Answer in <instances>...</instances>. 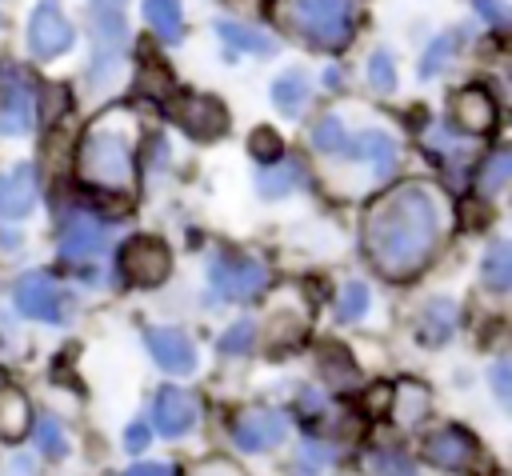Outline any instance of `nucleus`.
Masks as SVG:
<instances>
[{"instance_id":"1","label":"nucleus","mask_w":512,"mask_h":476,"mask_svg":"<svg viewBox=\"0 0 512 476\" xmlns=\"http://www.w3.org/2000/svg\"><path fill=\"white\" fill-rule=\"evenodd\" d=\"M440 244V196L412 180L384 192L364 216V248L368 260L388 276L404 280L420 272Z\"/></svg>"},{"instance_id":"2","label":"nucleus","mask_w":512,"mask_h":476,"mask_svg":"<svg viewBox=\"0 0 512 476\" xmlns=\"http://www.w3.org/2000/svg\"><path fill=\"white\" fill-rule=\"evenodd\" d=\"M136 120L124 108L100 112L76 140V176L96 192H132L136 188Z\"/></svg>"},{"instance_id":"3","label":"nucleus","mask_w":512,"mask_h":476,"mask_svg":"<svg viewBox=\"0 0 512 476\" xmlns=\"http://www.w3.org/2000/svg\"><path fill=\"white\" fill-rule=\"evenodd\" d=\"M292 28L324 52H340L352 40V0H292Z\"/></svg>"},{"instance_id":"4","label":"nucleus","mask_w":512,"mask_h":476,"mask_svg":"<svg viewBox=\"0 0 512 476\" xmlns=\"http://www.w3.org/2000/svg\"><path fill=\"white\" fill-rule=\"evenodd\" d=\"M92 40H96V52H92V88H104L112 80V72L120 68L124 60V48H128V20H124V0H92Z\"/></svg>"},{"instance_id":"5","label":"nucleus","mask_w":512,"mask_h":476,"mask_svg":"<svg viewBox=\"0 0 512 476\" xmlns=\"http://www.w3.org/2000/svg\"><path fill=\"white\" fill-rule=\"evenodd\" d=\"M208 284L220 300H256L268 288V268L244 252H216L208 260Z\"/></svg>"},{"instance_id":"6","label":"nucleus","mask_w":512,"mask_h":476,"mask_svg":"<svg viewBox=\"0 0 512 476\" xmlns=\"http://www.w3.org/2000/svg\"><path fill=\"white\" fill-rule=\"evenodd\" d=\"M12 300L20 308V316L40 320V324H64L72 316V296L48 276V272H24L12 288Z\"/></svg>"},{"instance_id":"7","label":"nucleus","mask_w":512,"mask_h":476,"mask_svg":"<svg viewBox=\"0 0 512 476\" xmlns=\"http://www.w3.org/2000/svg\"><path fill=\"white\" fill-rule=\"evenodd\" d=\"M76 32H72V20L64 16L60 0H36L32 16H28V52L36 60H56L72 48Z\"/></svg>"},{"instance_id":"8","label":"nucleus","mask_w":512,"mask_h":476,"mask_svg":"<svg viewBox=\"0 0 512 476\" xmlns=\"http://www.w3.org/2000/svg\"><path fill=\"white\" fill-rule=\"evenodd\" d=\"M112 240V228L84 208H68V216L60 220V256L68 264H88L96 260Z\"/></svg>"},{"instance_id":"9","label":"nucleus","mask_w":512,"mask_h":476,"mask_svg":"<svg viewBox=\"0 0 512 476\" xmlns=\"http://www.w3.org/2000/svg\"><path fill=\"white\" fill-rule=\"evenodd\" d=\"M36 120V92L20 64L0 68V136H24Z\"/></svg>"},{"instance_id":"10","label":"nucleus","mask_w":512,"mask_h":476,"mask_svg":"<svg viewBox=\"0 0 512 476\" xmlns=\"http://www.w3.org/2000/svg\"><path fill=\"white\" fill-rule=\"evenodd\" d=\"M284 436H288V416L276 408H244L232 420V444L240 452H252V456L272 452Z\"/></svg>"},{"instance_id":"11","label":"nucleus","mask_w":512,"mask_h":476,"mask_svg":"<svg viewBox=\"0 0 512 476\" xmlns=\"http://www.w3.org/2000/svg\"><path fill=\"white\" fill-rule=\"evenodd\" d=\"M120 268H124V280H132V284H140V288H152V284H160V280L168 276L172 252H168V244L156 240V236H136V240L124 244Z\"/></svg>"},{"instance_id":"12","label":"nucleus","mask_w":512,"mask_h":476,"mask_svg":"<svg viewBox=\"0 0 512 476\" xmlns=\"http://www.w3.org/2000/svg\"><path fill=\"white\" fill-rule=\"evenodd\" d=\"M424 460L436 464V468H444V472H464V468H476L480 444H476L464 428L444 424V428L428 432V440H424Z\"/></svg>"},{"instance_id":"13","label":"nucleus","mask_w":512,"mask_h":476,"mask_svg":"<svg viewBox=\"0 0 512 476\" xmlns=\"http://www.w3.org/2000/svg\"><path fill=\"white\" fill-rule=\"evenodd\" d=\"M172 116H176V124H180L192 140H216V136L228 128L224 104H220L216 96H200V92L180 96V100L172 104Z\"/></svg>"},{"instance_id":"14","label":"nucleus","mask_w":512,"mask_h":476,"mask_svg":"<svg viewBox=\"0 0 512 476\" xmlns=\"http://www.w3.org/2000/svg\"><path fill=\"white\" fill-rule=\"evenodd\" d=\"M340 152H344L348 160H356V164H368L380 180L396 176V164H400V148H396V140H392L388 132H380V128H364V132L348 136Z\"/></svg>"},{"instance_id":"15","label":"nucleus","mask_w":512,"mask_h":476,"mask_svg":"<svg viewBox=\"0 0 512 476\" xmlns=\"http://www.w3.org/2000/svg\"><path fill=\"white\" fill-rule=\"evenodd\" d=\"M144 344H148L152 360H156L164 372H172V376H184V372L196 368V344H192L180 328H160V324H152V328H144Z\"/></svg>"},{"instance_id":"16","label":"nucleus","mask_w":512,"mask_h":476,"mask_svg":"<svg viewBox=\"0 0 512 476\" xmlns=\"http://www.w3.org/2000/svg\"><path fill=\"white\" fill-rule=\"evenodd\" d=\"M196 416H200L196 396L184 392V388H176V384L160 388L156 400H152V420H156L160 436H184V432L196 424Z\"/></svg>"},{"instance_id":"17","label":"nucleus","mask_w":512,"mask_h":476,"mask_svg":"<svg viewBox=\"0 0 512 476\" xmlns=\"http://www.w3.org/2000/svg\"><path fill=\"white\" fill-rule=\"evenodd\" d=\"M36 204V168L16 164L0 172V220H24Z\"/></svg>"},{"instance_id":"18","label":"nucleus","mask_w":512,"mask_h":476,"mask_svg":"<svg viewBox=\"0 0 512 476\" xmlns=\"http://www.w3.org/2000/svg\"><path fill=\"white\" fill-rule=\"evenodd\" d=\"M452 120H456L464 132L480 136V132H488V128L496 124V100L488 96V88L468 84V88H460V92L452 96Z\"/></svg>"},{"instance_id":"19","label":"nucleus","mask_w":512,"mask_h":476,"mask_svg":"<svg viewBox=\"0 0 512 476\" xmlns=\"http://www.w3.org/2000/svg\"><path fill=\"white\" fill-rule=\"evenodd\" d=\"M304 164L300 160H292V156H276L268 168H260L256 172V192L264 196V200H280V196H288V192H300L304 188Z\"/></svg>"},{"instance_id":"20","label":"nucleus","mask_w":512,"mask_h":476,"mask_svg":"<svg viewBox=\"0 0 512 476\" xmlns=\"http://www.w3.org/2000/svg\"><path fill=\"white\" fill-rule=\"evenodd\" d=\"M388 408H392V420H396L400 428H416V424L428 416L432 396H428V388H424L420 380H400V384L388 392Z\"/></svg>"},{"instance_id":"21","label":"nucleus","mask_w":512,"mask_h":476,"mask_svg":"<svg viewBox=\"0 0 512 476\" xmlns=\"http://www.w3.org/2000/svg\"><path fill=\"white\" fill-rule=\"evenodd\" d=\"M452 328H456V304L444 300V296L428 300L420 308V316H416V340L420 344H432L436 348V344H444L452 336Z\"/></svg>"},{"instance_id":"22","label":"nucleus","mask_w":512,"mask_h":476,"mask_svg":"<svg viewBox=\"0 0 512 476\" xmlns=\"http://www.w3.org/2000/svg\"><path fill=\"white\" fill-rule=\"evenodd\" d=\"M216 36L236 48V52H248V56H276V40L256 28V24H240V20H216Z\"/></svg>"},{"instance_id":"23","label":"nucleus","mask_w":512,"mask_h":476,"mask_svg":"<svg viewBox=\"0 0 512 476\" xmlns=\"http://www.w3.org/2000/svg\"><path fill=\"white\" fill-rule=\"evenodd\" d=\"M272 104L284 112V116H300L304 104H308V76L304 68H288L272 80Z\"/></svg>"},{"instance_id":"24","label":"nucleus","mask_w":512,"mask_h":476,"mask_svg":"<svg viewBox=\"0 0 512 476\" xmlns=\"http://www.w3.org/2000/svg\"><path fill=\"white\" fill-rule=\"evenodd\" d=\"M144 20H148V28L164 44H176L184 36V8H180V0H144Z\"/></svg>"},{"instance_id":"25","label":"nucleus","mask_w":512,"mask_h":476,"mask_svg":"<svg viewBox=\"0 0 512 476\" xmlns=\"http://www.w3.org/2000/svg\"><path fill=\"white\" fill-rule=\"evenodd\" d=\"M28 428H32V408H28V400H24L20 392L4 388V392H0V436H4V440H20Z\"/></svg>"},{"instance_id":"26","label":"nucleus","mask_w":512,"mask_h":476,"mask_svg":"<svg viewBox=\"0 0 512 476\" xmlns=\"http://www.w3.org/2000/svg\"><path fill=\"white\" fill-rule=\"evenodd\" d=\"M480 272H484V284H488L492 292H508V288H512V248H508V240H496V244L484 252Z\"/></svg>"},{"instance_id":"27","label":"nucleus","mask_w":512,"mask_h":476,"mask_svg":"<svg viewBox=\"0 0 512 476\" xmlns=\"http://www.w3.org/2000/svg\"><path fill=\"white\" fill-rule=\"evenodd\" d=\"M344 140H348V128H344V120H340L336 112H328V116H320V120L312 124V148H316V152L340 156Z\"/></svg>"},{"instance_id":"28","label":"nucleus","mask_w":512,"mask_h":476,"mask_svg":"<svg viewBox=\"0 0 512 476\" xmlns=\"http://www.w3.org/2000/svg\"><path fill=\"white\" fill-rule=\"evenodd\" d=\"M364 312H368V284L364 280H348L340 288V296H336V320L340 324H356V320H364Z\"/></svg>"},{"instance_id":"29","label":"nucleus","mask_w":512,"mask_h":476,"mask_svg":"<svg viewBox=\"0 0 512 476\" xmlns=\"http://www.w3.org/2000/svg\"><path fill=\"white\" fill-rule=\"evenodd\" d=\"M364 464H368L372 476H420L416 464H412L404 452H396V448H372V452L364 456Z\"/></svg>"},{"instance_id":"30","label":"nucleus","mask_w":512,"mask_h":476,"mask_svg":"<svg viewBox=\"0 0 512 476\" xmlns=\"http://www.w3.org/2000/svg\"><path fill=\"white\" fill-rule=\"evenodd\" d=\"M368 88L380 92V96H392L396 92V60L388 48H376L368 56Z\"/></svg>"},{"instance_id":"31","label":"nucleus","mask_w":512,"mask_h":476,"mask_svg":"<svg viewBox=\"0 0 512 476\" xmlns=\"http://www.w3.org/2000/svg\"><path fill=\"white\" fill-rule=\"evenodd\" d=\"M508 176H512V152H508V148H496V152L484 160V168H480V192H484V196H496V192L508 184Z\"/></svg>"},{"instance_id":"32","label":"nucleus","mask_w":512,"mask_h":476,"mask_svg":"<svg viewBox=\"0 0 512 476\" xmlns=\"http://www.w3.org/2000/svg\"><path fill=\"white\" fill-rule=\"evenodd\" d=\"M456 44H460V28H456V32L436 36V40L428 44V52L420 56V76H436V72L456 56Z\"/></svg>"},{"instance_id":"33","label":"nucleus","mask_w":512,"mask_h":476,"mask_svg":"<svg viewBox=\"0 0 512 476\" xmlns=\"http://www.w3.org/2000/svg\"><path fill=\"white\" fill-rule=\"evenodd\" d=\"M32 440H36L40 456H48V460H56V456H64V452H68L64 428H60V420H56V416H40V420H36V432H32Z\"/></svg>"},{"instance_id":"34","label":"nucleus","mask_w":512,"mask_h":476,"mask_svg":"<svg viewBox=\"0 0 512 476\" xmlns=\"http://www.w3.org/2000/svg\"><path fill=\"white\" fill-rule=\"evenodd\" d=\"M332 460H336V448H332V444L308 440V444H300V452H296V476H320Z\"/></svg>"},{"instance_id":"35","label":"nucleus","mask_w":512,"mask_h":476,"mask_svg":"<svg viewBox=\"0 0 512 476\" xmlns=\"http://www.w3.org/2000/svg\"><path fill=\"white\" fill-rule=\"evenodd\" d=\"M252 344H256V324H252V320H236V324L220 336V352H224V356H244Z\"/></svg>"},{"instance_id":"36","label":"nucleus","mask_w":512,"mask_h":476,"mask_svg":"<svg viewBox=\"0 0 512 476\" xmlns=\"http://www.w3.org/2000/svg\"><path fill=\"white\" fill-rule=\"evenodd\" d=\"M248 148H252L256 160H276L280 156V136L272 128H256L252 140H248Z\"/></svg>"},{"instance_id":"37","label":"nucleus","mask_w":512,"mask_h":476,"mask_svg":"<svg viewBox=\"0 0 512 476\" xmlns=\"http://www.w3.org/2000/svg\"><path fill=\"white\" fill-rule=\"evenodd\" d=\"M492 388H496V400L500 404H512V364L508 360H496L492 364Z\"/></svg>"},{"instance_id":"38","label":"nucleus","mask_w":512,"mask_h":476,"mask_svg":"<svg viewBox=\"0 0 512 476\" xmlns=\"http://www.w3.org/2000/svg\"><path fill=\"white\" fill-rule=\"evenodd\" d=\"M148 440H152V432H148L144 424H132V428L124 432V448H128V452H144Z\"/></svg>"},{"instance_id":"39","label":"nucleus","mask_w":512,"mask_h":476,"mask_svg":"<svg viewBox=\"0 0 512 476\" xmlns=\"http://www.w3.org/2000/svg\"><path fill=\"white\" fill-rule=\"evenodd\" d=\"M472 4L480 8V16H484L488 24H504V20H508V12H504L500 0H472Z\"/></svg>"},{"instance_id":"40","label":"nucleus","mask_w":512,"mask_h":476,"mask_svg":"<svg viewBox=\"0 0 512 476\" xmlns=\"http://www.w3.org/2000/svg\"><path fill=\"white\" fill-rule=\"evenodd\" d=\"M192 476H240V468H232V464H224V460H208V464H200Z\"/></svg>"},{"instance_id":"41","label":"nucleus","mask_w":512,"mask_h":476,"mask_svg":"<svg viewBox=\"0 0 512 476\" xmlns=\"http://www.w3.org/2000/svg\"><path fill=\"white\" fill-rule=\"evenodd\" d=\"M124 476H172L168 464H132Z\"/></svg>"},{"instance_id":"42","label":"nucleus","mask_w":512,"mask_h":476,"mask_svg":"<svg viewBox=\"0 0 512 476\" xmlns=\"http://www.w3.org/2000/svg\"><path fill=\"white\" fill-rule=\"evenodd\" d=\"M324 84H328V88H340L344 80H340V72H336V68H328V72H324Z\"/></svg>"}]
</instances>
